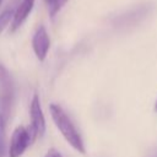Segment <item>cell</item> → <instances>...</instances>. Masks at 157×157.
I'll list each match as a JSON object with an SVG mask.
<instances>
[{
    "instance_id": "obj_1",
    "label": "cell",
    "mask_w": 157,
    "mask_h": 157,
    "mask_svg": "<svg viewBox=\"0 0 157 157\" xmlns=\"http://www.w3.org/2000/svg\"><path fill=\"white\" fill-rule=\"evenodd\" d=\"M49 112H50V115H52V119H53L55 126L58 128V130L60 131L63 137L66 140V142L75 151L80 152L82 155L86 153V146H85L83 139H82L78 129L71 120V118L63 109V107L56 103H52L49 105Z\"/></svg>"
},
{
    "instance_id": "obj_2",
    "label": "cell",
    "mask_w": 157,
    "mask_h": 157,
    "mask_svg": "<svg viewBox=\"0 0 157 157\" xmlns=\"http://www.w3.org/2000/svg\"><path fill=\"white\" fill-rule=\"evenodd\" d=\"M37 139H38L37 134L31 125L17 126L13 130L10 139V145L7 151L9 157H21Z\"/></svg>"
},
{
    "instance_id": "obj_3",
    "label": "cell",
    "mask_w": 157,
    "mask_h": 157,
    "mask_svg": "<svg viewBox=\"0 0 157 157\" xmlns=\"http://www.w3.org/2000/svg\"><path fill=\"white\" fill-rule=\"evenodd\" d=\"M32 49L36 54V58L39 61L45 60L48 52L50 49V38L47 32V28L43 25H40L36 29V32L32 37Z\"/></svg>"
},
{
    "instance_id": "obj_4",
    "label": "cell",
    "mask_w": 157,
    "mask_h": 157,
    "mask_svg": "<svg viewBox=\"0 0 157 157\" xmlns=\"http://www.w3.org/2000/svg\"><path fill=\"white\" fill-rule=\"evenodd\" d=\"M29 117H31V126L34 129L37 137H42L45 132V118L43 114V109L40 105V99L38 94H34L32 97L31 104H29Z\"/></svg>"
},
{
    "instance_id": "obj_5",
    "label": "cell",
    "mask_w": 157,
    "mask_h": 157,
    "mask_svg": "<svg viewBox=\"0 0 157 157\" xmlns=\"http://www.w3.org/2000/svg\"><path fill=\"white\" fill-rule=\"evenodd\" d=\"M34 6V0H22L15 9V15L10 25V32H15L27 20Z\"/></svg>"
},
{
    "instance_id": "obj_6",
    "label": "cell",
    "mask_w": 157,
    "mask_h": 157,
    "mask_svg": "<svg viewBox=\"0 0 157 157\" xmlns=\"http://www.w3.org/2000/svg\"><path fill=\"white\" fill-rule=\"evenodd\" d=\"M6 120L7 115L0 112V157L6 153Z\"/></svg>"
},
{
    "instance_id": "obj_7",
    "label": "cell",
    "mask_w": 157,
    "mask_h": 157,
    "mask_svg": "<svg viewBox=\"0 0 157 157\" xmlns=\"http://www.w3.org/2000/svg\"><path fill=\"white\" fill-rule=\"evenodd\" d=\"M15 9L16 7H7L0 13V34L4 32V29L11 25L13 15H15Z\"/></svg>"
},
{
    "instance_id": "obj_8",
    "label": "cell",
    "mask_w": 157,
    "mask_h": 157,
    "mask_svg": "<svg viewBox=\"0 0 157 157\" xmlns=\"http://www.w3.org/2000/svg\"><path fill=\"white\" fill-rule=\"evenodd\" d=\"M45 2H47L48 11H49L50 16L54 17L63 9V6L67 2V0H45Z\"/></svg>"
},
{
    "instance_id": "obj_9",
    "label": "cell",
    "mask_w": 157,
    "mask_h": 157,
    "mask_svg": "<svg viewBox=\"0 0 157 157\" xmlns=\"http://www.w3.org/2000/svg\"><path fill=\"white\" fill-rule=\"evenodd\" d=\"M44 157H63V155H61L60 151H58L56 148L52 147V148H49V150L47 151V153H45Z\"/></svg>"
},
{
    "instance_id": "obj_10",
    "label": "cell",
    "mask_w": 157,
    "mask_h": 157,
    "mask_svg": "<svg viewBox=\"0 0 157 157\" xmlns=\"http://www.w3.org/2000/svg\"><path fill=\"white\" fill-rule=\"evenodd\" d=\"M147 157H157V146L152 148V151L148 153V156H147Z\"/></svg>"
},
{
    "instance_id": "obj_11",
    "label": "cell",
    "mask_w": 157,
    "mask_h": 157,
    "mask_svg": "<svg viewBox=\"0 0 157 157\" xmlns=\"http://www.w3.org/2000/svg\"><path fill=\"white\" fill-rule=\"evenodd\" d=\"M153 109H155V112L157 113V99H156V102H155V105H153Z\"/></svg>"
},
{
    "instance_id": "obj_12",
    "label": "cell",
    "mask_w": 157,
    "mask_h": 157,
    "mask_svg": "<svg viewBox=\"0 0 157 157\" xmlns=\"http://www.w3.org/2000/svg\"><path fill=\"white\" fill-rule=\"evenodd\" d=\"M1 2H2V0H0V4H1Z\"/></svg>"
}]
</instances>
